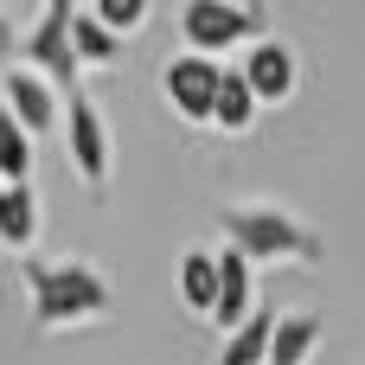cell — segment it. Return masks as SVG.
I'll use <instances>...</instances> for the list:
<instances>
[{
    "instance_id": "ba28073f",
    "label": "cell",
    "mask_w": 365,
    "mask_h": 365,
    "mask_svg": "<svg viewBox=\"0 0 365 365\" xmlns=\"http://www.w3.org/2000/svg\"><path fill=\"white\" fill-rule=\"evenodd\" d=\"M0 109L19 122V135H26V141H38V135H51V128H58V90H51L45 77H32L26 64H13V71L0 77Z\"/></svg>"
},
{
    "instance_id": "5b68a950",
    "label": "cell",
    "mask_w": 365,
    "mask_h": 365,
    "mask_svg": "<svg viewBox=\"0 0 365 365\" xmlns=\"http://www.w3.org/2000/svg\"><path fill=\"white\" fill-rule=\"evenodd\" d=\"M58 128H64V154H71V173L103 192L109 186V160H115V141H109V122L96 109V96H71V109H58Z\"/></svg>"
},
{
    "instance_id": "9a60e30c",
    "label": "cell",
    "mask_w": 365,
    "mask_h": 365,
    "mask_svg": "<svg viewBox=\"0 0 365 365\" xmlns=\"http://www.w3.org/2000/svg\"><path fill=\"white\" fill-rule=\"evenodd\" d=\"M269 327H276V308H257L244 327H231V334L218 340V365H263V353H269Z\"/></svg>"
},
{
    "instance_id": "8992f818",
    "label": "cell",
    "mask_w": 365,
    "mask_h": 365,
    "mask_svg": "<svg viewBox=\"0 0 365 365\" xmlns=\"http://www.w3.org/2000/svg\"><path fill=\"white\" fill-rule=\"evenodd\" d=\"M237 77H244V90L257 96V109H282V103H295V90H302V58H295L289 38L269 32V38H257V45L244 51Z\"/></svg>"
},
{
    "instance_id": "8fae6325",
    "label": "cell",
    "mask_w": 365,
    "mask_h": 365,
    "mask_svg": "<svg viewBox=\"0 0 365 365\" xmlns=\"http://www.w3.org/2000/svg\"><path fill=\"white\" fill-rule=\"evenodd\" d=\"M321 334H327V321L308 314V308H302V314H276L263 365H308V359H314V346H321Z\"/></svg>"
},
{
    "instance_id": "d6986e66",
    "label": "cell",
    "mask_w": 365,
    "mask_h": 365,
    "mask_svg": "<svg viewBox=\"0 0 365 365\" xmlns=\"http://www.w3.org/2000/svg\"><path fill=\"white\" fill-rule=\"evenodd\" d=\"M0 192H6V186H0Z\"/></svg>"
},
{
    "instance_id": "e0dca14e",
    "label": "cell",
    "mask_w": 365,
    "mask_h": 365,
    "mask_svg": "<svg viewBox=\"0 0 365 365\" xmlns=\"http://www.w3.org/2000/svg\"><path fill=\"white\" fill-rule=\"evenodd\" d=\"M90 19H96L103 32L128 38V32H141V26H148V0H96V6H90Z\"/></svg>"
},
{
    "instance_id": "2e32d148",
    "label": "cell",
    "mask_w": 365,
    "mask_h": 365,
    "mask_svg": "<svg viewBox=\"0 0 365 365\" xmlns=\"http://www.w3.org/2000/svg\"><path fill=\"white\" fill-rule=\"evenodd\" d=\"M0 186H32V141L6 109H0Z\"/></svg>"
},
{
    "instance_id": "9c48e42d",
    "label": "cell",
    "mask_w": 365,
    "mask_h": 365,
    "mask_svg": "<svg viewBox=\"0 0 365 365\" xmlns=\"http://www.w3.org/2000/svg\"><path fill=\"white\" fill-rule=\"evenodd\" d=\"M257 314V269L237 250H218V295H212V327L231 334Z\"/></svg>"
},
{
    "instance_id": "52a82bcc",
    "label": "cell",
    "mask_w": 365,
    "mask_h": 365,
    "mask_svg": "<svg viewBox=\"0 0 365 365\" xmlns=\"http://www.w3.org/2000/svg\"><path fill=\"white\" fill-rule=\"evenodd\" d=\"M218 71H225V64H212V58H192V51L167 58V71H160V96H167V109H173L186 128H205V115H212V96H218Z\"/></svg>"
},
{
    "instance_id": "4fadbf2b",
    "label": "cell",
    "mask_w": 365,
    "mask_h": 365,
    "mask_svg": "<svg viewBox=\"0 0 365 365\" xmlns=\"http://www.w3.org/2000/svg\"><path fill=\"white\" fill-rule=\"evenodd\" d=\"M71 58H77V71H109V64H122V38L103 32L90 19V6H71Z\"/></svg>"
},
{
    "instance_id": "30bf717a",
    "label": "cell",
    "mask_w": 365,
    "mask_h": 365,
    "mask_svg": "<svg viewBox=\"0 0 365 365\" xmlns=\"http://www.w3.org/2000/svg\"><path fill=\"white\" fill-rule=\"evenodd\" d=\"M257 96L244 90V77H237V64H225L218 71V96H212V115H205V128H218L225 141H244V135H257Z\"/></svg>"
},
{
    "instance_id": "7c38bea8",
    "label": "cell",
    "mask_w": 365,
    "mask_h": 365,
    "mask_svg": "<svg viewBox=\"0 0 365 365\" xmlns=\"http://www.w3.org/2000/svg\"><path fill=\"white\" fill-rule=\"evenodd\" d=\"M212 295H218V250L205 244H186L180 250V308L212 321Z\"/></svg>"
},
{
    "instance_id": "7a4b0ae2",
    "label": "cell",
    "mask_w": 365,
    "mask_h": 365,
    "mask_svg": "<svg viewBox=\"0 0 365 365\" xmlns=\"http://www.w3.org/2000/svg\"><path fill=\"white\" fill-rule=\"evenodd\" d=\"M218 231H225V250H237L250 269L257 263H282V269H321L327 263V237L314 225H302L295 212L263 205V199L225 205L218 212Z\"/></svg>"
},
{
    "instance_id": "5bb4252c",
    "label": "cell",
    "mask_w": 365,
    "mask_h": 365,
    "mask_svg": "<svg viewBox=\"0 0 365 365\" xmlns=\"http://www.w3.org/2000/svg\"><path fill=\"white\" fill-rule=\"evenodd\" d=\"M0 244L19 250V257L38 244V192L32 186H6L0 192Z\"/></svg>"
},
{
    "instance_id": "ac0fdd59",
    "label": "cell",
    "mask_w": 365,
    "mask_h": 365,
    "mask_svg": "<svg viewBox=\"0 0 365 365\" xmlns=\"http://www.w3.org/2000/svg\"><path fill=\"white\" fill-rule=\"evenodd\" d=\"M19 64V26H13V13H0V77Z\"/></svg>"
},
{
    "instance_id": "6da1fadb",
    "label": "cell",
    "mask_w": 365,
    "mask_h": 365,
    "mask_svg": "<svg viewBox=\"0 0 365 365\" xmlns=\"http://www.w3.org/2000/svg\"><path fill=\"white\" fill-rule=\"evenodd\" d=\"M19 282L38 334H90L115 321V289L83 257H19Z\"/></svg>"
},
{
    "instance_id": "277c9868",
    "label": "cell",
    "mask_w": 365,
    "mask_h": 365,
    "mask_svg": "<svg viewBox=\"0 0 365 365\" xmlns=\"http://www.w3.org/2000/svg\"><path fill=\"white\" fill-rule=\"evenodd\" d=\"M19 64H26L32 77H45L51 90L77 96L83 71H77V58H71V0H51V6H38L32 26H19Z\"/></svg>"
},
{
    "instance_id": "3957f363",
    "label": "cell",
    "mask_w": 365,
    "mask_h": 365,
    "mask_svg": "<svg viewBox=\"0 0 365 365\" xmlns=\"http://www.w3.org/2000/svg\"><path fill=\"white\" fill-rule=\"evenodd\" d=\"M180 38L192 58H212L218 51H237V45H257L269 38V13L250 6V0H186L180 6Z\"/></svg>"
}]
</instances>
